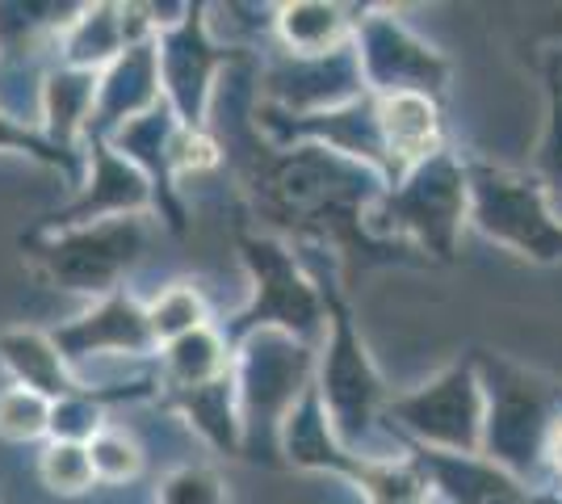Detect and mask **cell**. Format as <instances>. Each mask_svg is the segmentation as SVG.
<instances>
[{
  "instance_id": "cell-1",
  "label": "cell",
  "mask_w": 562,
  "mask_h": 504,
  "mask_svg": "<svg viewBox=\"0 0 562 504\" xmlns=\"http://www.w3.org/2000/svg\"><path fill=\"white\" fill-rule=\"evenodd\" d=\"M239 168V190L252 215L269 223V236L290 244H306L315 253H340L361 265L382 261H424L403 244H386L370 236V211L391 190L374 168L336 156L319 144H269L257 122H244L239 139H218Z\"/></svg>"
},
{
  "instance_id": "cell-2",
  "label": "cell",
  "mask_w": 562,
  "mask_h": 504,
  "mask_svg": "<svg viewBox=\"0 0 562 504\" xmlns=\"http://www.w3.org/2000/svg\"><path fill=\"white\" fill-rule=\"evenodd\" d=\"M311 273H315V282L324 290V307H328V336L319 345L315 391L324 400V412H328L336 441L357 458L407 455V446L382 421L391 391H386L374 358L366 349V340L357 333V320H352L345 290H340L336 278H328L324 265H311Z\"/></svg>"
},
{
  "instance_id": "cell-3",
  "label": "cell",
  "mask_w": 562,
  "mask_h": 504,
  "mask_svg": "<svg viewBox=\"0 0 562 504\" xmlns=\"http://www.w3.org/2000/svg\"><path fill=\"white\" fill-rule=\"evenodd\" d=\"M235 395L244 425V458L281 462V425L315 387L319 349L281 328H260L235 340Z\"/></svg>"
},
{
  "instance_id": "cell-4",
  "label": "cell",
  "mask_w": 562,
  "mask_h": 504,
  "mask_svg": "<svg viewBox=\"0 0 562 504\" xmlns=\"http://www.w3.org/2000/svg\"><path fill=\"white\" fill-rule=\"evenodd\" d=\"M487 400L483 416V458L504 467L516 480H533L546 467V441L562 421V387L541 379L499 354H470Z\"/></svg>"
},
{
  "instance_id": "cell-5",
  "label": "cell",
  "mask_w": 562,
  "mask_h": 504,
  "mask_svg": "<svg viewBox=\"0 0 562 504\" xmlns=\"http://www.w3.org/2000/svg\"><path fill=\"white\" fill-rule=\"evenodd\" d=\"M235 253L248 269L252 294L232 315L223 336L235 345L260 328H281L319 349L328 336V307L303 253L269 232H235Z\"/></svg>"
},
{
  "instance_id": "cell-6",
  "label": "cell",
  "mask_w": 562,
  "mask_h": 504,
  "mask_svg": "<svg viewBox=\"0 0 562 504\" xmlns=\"http://www.w3.org/2000/svg\"><path fill=\"white\" fill-rule=\"evenodd\" d=\"M470 223V177L467 160L453 152L432 156L428 165L412 168L398 186L382 193L370 211V236L403 244L424 261H453L462 227Z\"/></svg>"
},
{
  "instance_id": "cell-7",
  "label": "cell",
  "mask_w": 562,
  "mask_h": 504,
  "mask_svg": "<svg viewBox=\"0 0 562 504\" xmlns=\"http://www.w3.org/2000/svg\"><path fill=\"white\" fill-rule=\"evenodd\" d=\"M151 244V215L105 219L64 232H25L22 248L30 269L55 290L105 299L122 290V278L135 273Z\"/></svg>"
},
{
  "instance_id": "cell-8",
  "label": "cell",
  "mask_w": 562,
  "mask_h": 504,
  "mask_svg": "<svg viewBox=\"0 0 562 504\" xmlns=\"http://www.w3.org/2000/svg\"><path fill=\"white\" fill-rule=\"evenodd\" d=\"M470 227L520 261H562V219L550 211L533 172L470 160Z\"/></svg>"
},
{
  "instance_id": "cell-9",
  "label": "cell",
  "mask_w": 562,
  "mask_h": 504,
  "mask_svg": "<svg viewBox=\"0 0 562 504\" xmlns=\"http://www.w3.org/2000/svg\"><path fill=\"white\" fill-rule=\"evenodd\" d=\"M483 383L474 358L446 366L437 379H428L416 391H403L386 400V429L403 446L437 450V455H483Z\"/></svg>"
},
{
  "instance_id": "cell-10",
  "label": "cell",
  "mask_w": 562,
  "mask_h": 504,
  "mask_svg": "<svg viewBox=\"0 0 562 504\" xmlns=\"http://www.w3.org/2000/svg\"><path fill=\"white\" fill-rule=\"evenodd\" d=\"M206 13H211L206 4H186V13L156 34L165 101L172 105L181 126H211L218 76L248 59L244 47L214 38Z\"/></svg>"
},
{
  "instance_id": "cell-11",
  "label": "cell",
  "mask_w": 562,
  "mask_h": 504,
  "mask_svg": "<svg viewBox=\"0 0 562 504\" xmlns=\"http://www.w3.org/2000/svg\"><path fill=\"white\" fill-rule=\"evenodd\" d=\"M366 89L357 43L328 55H290L273 47L252 85V105L273 119H315L357 101Z\"/></svg>"
},
{
  "instance_id": "cell-12",
  "label": "cell",
  "mask_w": 562,
  "mask_h": 504,
  "mask_svg": "<svg viewBox=\"0 0 562 504\" xmlns=\"http://www.w3.org/2000/svg\"><path fill=\"white\" fill-rule=\"evenodd\" d=\"M357 59L366 89L378 97L391 93H424L446 97L449 89V59L437 47H428L420 34H412L391 9H370L357 30Z\"/></svg>"
},
{
  "instance_id": "cell-13",
  "label": "cell",
  "mask_w": 562,
  "mask_h": 504,
  "mask_svg": "<svg viewBox=\"0 0 562 504\" xmlns=\"http://www.w3.org/2000/svg\"><path fill=\"white\" fill-rule=\"evenodd\" d=\"M50 340L76 374L89 361H156L160 354L151 324H147V303L131 299L126 290H114V294L97 299L93 307L64 320L59 328H50Z\"/></svg>"
},
{
  "instance_id": "cell-14",
  "label": "cell",
  "mask_w": 562,
  "mask_h": 504,
  "mask_svg": "<svg viewBox=\"0 0 562 504\" xmlns=\"http://www.w3.org/2000/svg\"><path fill=\"white\" fill-rule=\"evenodd\" d=\"M85 181L64 206H55L38 227L30 232H64V227H85V223H105V219L126 215H156L151 186L131 160H122L105 139L89 135L85 139Z\"/></svg>"
},
{
  "instance_id": "cell-15",
  "label": "cell",
  "mask_w": 562,
  "mask_h": 504,
  "mask_svg": "<svg viewBox=\"0 0 562 504\" xmlns=\"http://www.w3.org/2000/svg\"><path fill=\"white\" fill-rule=\"evenodd\" d=\"M177 126L181 122L172 114V105L160 101L156 110H147V114L131 119L126 126H117L105 144L147 177L151 198H156V219L165 223L172 236H186L189 211H186V198H181V186L172 177V139H177Z\"/></svg>"
},
{
  "instance_id": "cell-16",
  "label": "cell",
  "mask_w": 562,
  "mask_h": 504,
  "mask_svg": "<svg viewBox=\"0 0 562 504\" xmlns=\"http://www.w3.org/2000/svg\"><path fill=\"white\" fill-rule=\"evenodd\" d=\"M160 101H165L160 55H156V38H147V43L126 47L105 72L97 76V105H93V122H89V135L110 139L117 126H126L131 119L156 110Z\"/></svg>"
},
{
  "instance_id": "cell-17",
  "label": "cell",
  "mask_w": 562,
  "mask_h": 504,
  "mask_svg": "<svg viewBox=\"0 0 562 504\" xmlns=\"http://www.w3.org/2000/svg\"><path fill=\"white\" fill-rule=\"evenodd\" d=\"M378 126H382V144H386V156H391V177H395L391 186H398L412 168L428 165L432 156L446 152V114H441L437 97H378Z\"/></svg>"
},
{
  "instance_id": "cell-18",
  "label": "cell",
  "mask_w": 562,
  "mask_h": 504,
  "mask_svg": "<svg viewBox=\"0 0 562 504\" xmlns=\"http://www.w3.org/2000/svg\"><path fill=\"white\" fill-rule=\"evenodd\" d=\"M428 471L441 504H533V492L483 455H437L407 446Z\"/></svg>"
},
{
  "instance_id": "cell-19",
  "label": "cell",
  "mask_w": 562,
  "mask_h": 504,
  "mask_svg": "<svg viewBox=\"0 0 562 504\" xmlns=\"http://www.w3.org/2000/svg\"><path fill=\"white\" fill-rule=\"evenodd\" d=\"M366 4H336V0H290L273 9V43L290 55H328L357 43Z\"/></svg>"
},
{
  "instance_id": "cell-20",
  "label": "cell",
  "mask_w": 562,
  "mask_h": 504,
  "mask_svg": "<svg viewBox=\"0 0 562 504\" xmlns=\"http://www.w3.org/2000/svg\"><path fill=\"white\" fill-rule=\"evenodd\" d=\"M97 105V72H80V68H64L55 64L50 76L43 80V101H38V131L50 144L68 156H85V135L93 122Z\"/></svg>"
},
{
  "instance_id": "cell-21",
  "label": "cell",
  "mask_w": 562,
  "mask_h": 504,
  "mask_svg": "<svg viewBox=\"0 0 562 504\" xmlns=\"http://www.w3.org/2000/svg\"><path fill=\"white\" fill-rule=\"evenodd\" d=\"M0 366L9 370L13 383L47 395L50 404L85 391V383L76 379V370L64 361L50 333L43 328H4L0 333Z\"/></svg>"
},
{
  "instance_id": "cell-22",
  "label": "cell",
  "mask_w": 562,
  "mask_h": 504,
  "mask_svg": "<svg viewBox=\"0 0 562 504\" xmlns=\"http://www.w3.org/2000/svg\"><path fill=\"white\" fill-rule=\"evenodd\" d=\"M168 412H177L189 429L198 433L211 450L218 455H244V425H239V395H235V366L232 374L214 379V383L189 387L160 395Z\"/></svg>"
},
{
  "instance_id": "cell-23",
  "label": "cell",
  "mask_w": 562,
  "mask_h": 504,
  "mask_svg": "<svg viewBox=\"0 0 562 504\" xmlns=\"http://www.w3.org/2000/svg\"><path fill=\"white\" fill-rule=\"evenodd\" d=\"M352 458L357 455H349V450L336 441L328 412H324V400H319V391L311 387L303 400L294 404V412L285 416V425H281V462H290V467H299V471H324V475L345 480Z\"/></svg>"
},
{
  "instance_id": "cell-24",
  "label": "cell",
  "mask_w": 562,
  "mask_h": 504,
  "mask_svg": "<svg viewBox=\"0 0 562 504\" xmlns=\"http://www.w3.org/2000/svg\"><path fill=\"white\" fill-rule=\"evenodd\" d=\"M232 366H235L232 340L223 336V328L211 324V328H198V333L181 336V340H172V345H165L156 354V383H160V395H172V391L214 383V379L232 374Z\"/></svg>"
},
{
  "instance_id": "cell-25",
  "label": "cell",
  "mask_w": 562,
  "mask_h": 504,
  "mask_svg": "<svg viewBox=\"0 0 562 504\" xmlns=\"http://www.w3.org/2000/svg\"><path fill=\"white\" fill-rule=\"evenodd\" d=\"M345 480L366 496V504H441L412 450L398 458H352Z\"/></svg>"
},
{
  "instance_id": "cell-26",
  "label": "cell",
  "mask_w": 562,
  "mask_h": 504,
  "mask_svg": "<svg viewBox=\"0 0 562 504\" xmlns=\"http://www.w3.org/2000/svg\"><path fill=\"white\" fill-rule=\"evenodd\" d=\"M533 177L550 211L562 219V51H546V131L533 156Z\"/></svg>"
},
{
  "instance_id": "cell-27",
  "label": "cell",
  "mask_w": 562,
  "mask_h": 504,
  "mask_svg": "<svg viewBox=\"0 0 562 504\" xmlns=\"http://www.w3.org/2000/svg\"><path fill=\"white\" fill-rule=\"evenodd\" d=\"M147 324H151L156 345L165 349V345L198 333V328H211V307L193 282H172L147 303Z\"/></svg>"
},
{
  "instance_id": "cell-28",
  "label": "cell",
  "mask_w": 562,
  "mask_h": 504,
  "mask_svg": "<svg viewBox=\"0 0 562 504\" xmlns=\"http://www.w3.org/2000/svg\"><path fill=\"white\" fill-rule=\"evenodd\" d=\"M0 152H18V156H30L34 165L59 172V177H64V186H68L71 193L80 190V181H85V156H68V152H59V147L50 144L38 126H22V122L13 119L4 105H0Z\"/></svg>"
},
{
  "instance_id": "cell-29",
  "label": "cell",
  "mask_w": 562,
  "mask_h": 504,
  "mask_svg": "<svg viewBox=\"0 0 562 504\" xmlns=\"http://www.w3.org/2000/svg\"><path fill=\"white\" fill-rule=\"evenodd\" d=\"M38 480L55 496H85L97 488L93 475V458L89 446H76V441H47L43 455H38Z\"/></svg>"
},
{
  "instance_id": "cell-30",
  "label": "cell",
  "mask_w": 562,
  "mask_h": 504,
  "mask_svg": "<svg viewBox=\"0 0 562 504\" xmlns=\"http://www.w3.org/2000/svg\"><path fill=\"white\" fill-rule=\"evenodd\" d=\"M0 437L13 446H30L50 437V400L30 387L9 383L0 391Z\"/></svg>"
},
{
  "instance_id": "cell-31",
  "label": "cell",
  "mask_w": 562,
  "mask_h": 504,
  "mask_svg": "<svg viewBox=\"0 0 562 504\" xmlns=\"http://www.w3.org/2000/svg\"><path fill=\"white\" fill-rule=\"evenodd\" d=\"M89 458H93L97 483H110V488L135 483L143 475V467H147V455H143L139 437L126 429H114V425H105V429L89 441Z\"/></svg>"
},
{
  "instance_id": "cell-32",
  "label": "cell",
  "mask_w": 562,
  "mask_h": 504,
  "mask_svg": "<svg viewBox=\"0 0 562 504\" xmlns=\"http://www.w3.org/2000/svg\"><path fill=\"white\" fill-rule=\"evenodd\" d=\"M223 165H227V152L218 144L214 126H177V139H172V177H177V186L186 177H206V172Z\"/></svg>"
},
{
  "instance_id": "cell-33",
  "label": "cell",
  "mask_w": 562,
  "mask_h": 504,
  "mask_svg": "<svg viewBox=\"0 0 562 504\" xmlns=\"http://www.w3.org/2000/svg\"><path fill=\"white\" fill-rule=\"evenodd\" d=\"M156 504H232V501H227V483H223L218 471L186 462L172 475H165L160 492H156Z\"/></svg>"
},
{
  "instance_id": "cell-34",
  "label": "cell",
  "mask_w": 562,
  "mask_h": 504,
  "mask_svg": "<svg viewBox=\"0 0 562 504\" xmlns=\"http://www.w3.org/2000/svg\"><path fill=\"white\" fill-rule=\"evenodd\" d=\"M546 475L559 483V492H562V421L554 425L550 441H546Z\"/></svg>"
},
{
  "instance_id": "cell-35",
  "label": "cell",
  "mask_w": 562,
  "mask_h": 504,
  "mask_svg": "<svg viewBox=\"0 0 562 504\" xmlns=\"http://www.w3.org/2000/svg\"><path fill=\"white\" fill-rule=\"evenodd\" d=\"M533 504H562V492H533Z\"/></svg>"
}]
</instances>
